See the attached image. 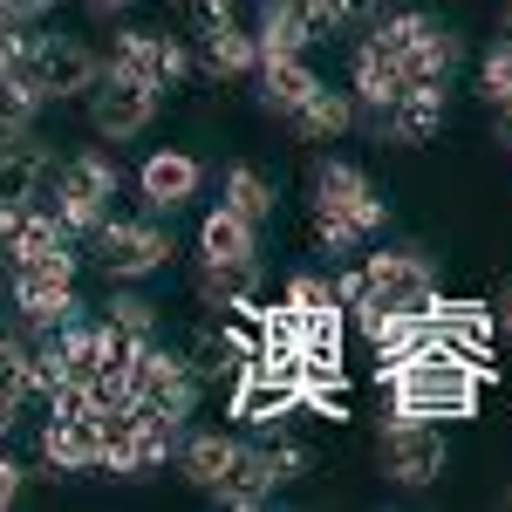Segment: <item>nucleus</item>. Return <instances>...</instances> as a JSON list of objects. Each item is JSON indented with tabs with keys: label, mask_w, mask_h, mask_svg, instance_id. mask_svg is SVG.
I'll use <instances>...</instances> for the list:
<instances>
[{
	"label": "nucleus",
	"mask_w": 512,
	"mask_h": 512,
	"mask_svg": "<svg viewBox=\"0 0 512 512\" xmlns=\"http://www.w3.org/2000/svg\"><path fill=\"white\" fill-rule=\"evenodd\" d=\"M376 383H390V417L437 424V417H472L478 390H485V369L465 362V355H451V349H424V355H410L403 369L376 376Z\"/></svg>",
	"instance_id": "obj_1"
},
{
	"label": "nucleus",
	"mask_w": 512,
	"mask_h": 512,
	"mask_svg": "<svg viewBox=\"0 0 512 512\" xmlns=\"http://www.w3.org/2000/svg\"><path fill=\"white\" fill-rule=\"evenodd\" d=\"M14 308L21 321L48 335V328H62V321L76 315V239H62V246H48L35 260H14Z\"/></svg>",
	"instance_id": "obj_2"
},
{
	"label": "nucleus",
	"mask_w": 512,
	"mask_h": 512,
	"mask_svg": "<svg viewBox=\"0 0 512 512\" xmlns=\"http://www.w3.org/2000/svg\"><path fill=\"white\" fill-rule=\"evenodd\" d=\"M89 260L103 267V280H144L171 260V233L158 219H103L89 233Z\"/></svg>",
	"instance_id": "obj_3"
},
{
	"label": "nucleus",
	"mask_w": 512,
	"mask_h": 512,
	"mask_svg": "<svg viewBox=\"0 0 512 512\" xmlns=\"http://www.w3.org/2000/svg\"><path fill=\"white\" fill-rule=\"evenodd\" d=\"M362 301L355 308H403V315H424L437 301V267L424 253H369V267H362Z\"/></svg>",
	"instance_id": "obj_4"
},
{
	"label": "nucleus",
	"mask_w": 512,
	"mask_h": 512,
	"mask_svg": "<svg viewBox=\"0 0 512 512\" xmlns=\"http://www.w3.org/2000/svg\"><path fill=\"white\" fill-rule=\"evenodd\" d=\"M198 390H205V383L192 376V362H185V355H164V349H158V335L137 349V369H130V403H137V410L192 417Z\"/></svg>",
	"instance_id": "obj_5"
},
{
	"label": "nucleus",
	"mask_w": 512,
	"mask_h": 512,
	"mask_svg": "<svg viewBox=\"0 0 512 512\" xmlns=\"http://www.w3.org/2000/svg\"><path fill=\"white\" fill-rule=\"evenodd\" d=\"M151 117H158V89H151V82L96 76V89H89V123H96V137L130 144V137L151 130Z\"/></svg>",
	"instance_id": "obj_6"
},
{
	"label": "nucleus",
	"mask_w": 512,
	"mask_h": 512,
	"mask_svg": "<svg viewBox=\"0 0 512 512\" xmlns=\"http://www.w3.org/2000/svg\"><path fill=\"white\" fill-rule=\"evenodd\" d=\"M437 472H444V437H437V424H403V417H390L383 424V478H396V485H431Z\"/></svg>",
	"instance_id": "obj_7"
},
{
	"label": "nucleus",
	"mask_w": 512,
	"mask_h": 512,
	"mask_svg": "<svg viewBox=\"0 0 512 512\" xmlns=\"http://www.w3.org/2000/svg\"><path fill=\"white\" fill-rule=\"evenodd\" d=\"M35 76H41V89H48V103H69V96H89V89H96L103 62H96V48H82L76 35H41Z\"/></svg>",
	"instance_id": "obj_8"
},
{
	"label": "nucleus",
	"mask_w": 512,
	"mask_h": 512,
	"mask_svg": "<svg viewBox=\"0 0 512 512\" xmlns=\"http://www.w3.org/2000/svg\"><path fill=\"white\" fill-rule=\"evenodd\" d=\"M492 308L485 301H431V342L451 355H465V362H492Z\"/></svg>",
	"instance_id": "obj_9"
},
{
	"label": "nucleus",
	"mask_w": 512,
	"mask_h": 512,
	"mask_svg": "<svg viewBox=\"0 0 512 512\" xmlns=\"http://www.w3.org/2000/svg\"><path fill=\"white\" fill-rule=\"evenodd\" d=\"M315 212H349L362 239L383 226V198L369 192V178H362L355 164H342V158H328L315 171Z\"/></svg>",
	"instance_id": "obj_10"
},
{
	"label": "nucleus",
	"mask_w": 512,
	"mask_h": 512,
	"mask_svg": "<svg viewBox=\"0 0 512 512\" xmlns=\"http://www.w3.org/2000/svg\"><path fill=\"white\" fill-rule=\"evenodd\" d=\"M233 417L253 424V431H280L287 417H301V383L267 376V369H246V376L233 383Z\"/></svg>",
	"instance_id": "obj_11"
},
{
	"label": "nucleus",
	"mask_w": 512,
	"mask_h": 512,
	"mask_svg": "<svg viewBox=\"0 0 512 512\" xmlns=\"http://www.w3.org/2000/svg\"><path fill=\"white\" fill-rule=\"evenodd\" d=\"M103 458V417H48L41 424V465L55 472H96Z\"/></svg>",
	"instance_id": "obj_12"
},
{
	"label": "nucleus",
	"mask_w": 512,
	"mask_h": 512,
	"mask_svg": "<svg viewBox=\"0 0 512 512\" xmlns=\"http://www.w3.org/2000/svg\"><path fill=\"white\" fill-rule=\"evenodd\" d=\"M410 82H403V62H396L390 48H376V41H362L355 48V69H349V96H355V117H383L396 96H403Z\"/></svg>",
	"instance_id": "obj_13"
},
{
	"label": "nucleus",
	"mask_w": 512,
	"mask_h": 512,
	"mask_svg": "<svg viewBox=\"0 0 512 512\" xmlns=\"http://www.w3.org/2000/svg\"><path fill=\"white\" fill-rule=\"evenodd\" d=\"M198 185H205V171L185 151H158V158H144V171H137V192H144L151 212H185L198 198Z\"/></svg>",
	"instance_id": "obj_14"
},
{
	"label": "nucleus",
	"mask_w": 512,
	"mask_h": 512,
	"mask_svg": "<svg viewBox=\"0 0 512 512\" xmlns=\"http://www.w3.org/2000/svg\"><path fill=\"white\" fill-rule=\"evenodd\" d=\"M274 485H280V472H274V458H267V444H239L233 465H226V478L212 485V499L233 506V512H253V506L274 499Z\"/></svg>",
	"instance_id": "obj_15"
},
{
	"label": "nucleus",
	"mask_w": 512,
	"mask_h": 512,
	"mask_svg": "<svg viewBox=\"0 0 512 512\" xmlns=\"http://www.w3.org/2000/svg\"><path fill=\"white\" fill-rule=\"evenodd\" d=\"M396 62H403V82H410V89H444V82L458 76V62H465V35L444 28V21H431V28L417 35V48L396 55Z\"/></svg>",
	"instance_id": "obj_16"
},
{
	"label": "nucleus",
	"mask_w": 512,
	"mask_h": 512,
	"mask_svg": "<svg viewBox=\"0 0 512 512\" xmlns=\"http://www.w3.org/2000/svg\"><path fill=\"white\" fill-rule=\"evenodd\" d=\"M369 130L390 137V144H424V137H437L444 130V89H403Z\"/></svg>",
	"instance_id": "obj_17"
},
{
	"label": "nucleus",
	"mask_w": 512,
	"mask_h": 512,
	"mask_svg": "<svg viewBox=\"0 0 512 512\" xmlns=\"http://www.w3.org/2000/svg\"><path fill=\"white\" fill-rule=\"evenodd\" d=\"M192 376L198 383H239L246 376V362H253V349L233 335V321H219V328H198L192 335Z\"/></svg>",
	"instance_id": "obj_18"
},
{
	"label": "nucleus",
	"mask_w": 512,
	"mask_h": 512,
	"mask_svg": "<svg viewBox=\"0 0 512 512\" xmlns=\"http://www.w3.org/2000/svg\"><path fill=\"white\" fill-rule=\"evenodd\" d=\"M315 69H308V55H267L260 62V103L274 110V117H294L308 96H315Z\"/></svg>",
	"instance_id": "obj_19"
},
{
	"label": "nucleus",
	"mask_w": 512,
	"mask_h": 512,
	"mask_svg": "<svg viewBox=\"0 0 512 512\" xmlns=\"http://www.w3.org/2000/svg\"><path fill=\"white\" fill-rule=\"evenodd\" d=\"M253 294H260V253H253V260H205V274H198V301H205V308L233 315Z\"/></svg>",
	"instance_id": "obj_20"
},
{
	"label": "nucleus",
	"mask_w": 512,
	"mask_h": 512,
	"mask_svg": "<svg viewBox=\"0 0 512 512\" xmlns=\"http://www.w3.org/2000/svg\"><path fill=\"white\" fill-rule=\"evenodd\" d=\"M287 123H294V137H308V144H335V137L355 123V96H349V89L315 82V96H308V103H301Z\"/></svg>",
	"instance_id": "obj_21"
},
{
	"label": "nucleus",
	"mask_w": 512,
	"mask_h": 512,
	"mask_svg": "<svg viewBox=\"0 0 512 512\" xmlns=\"http://www.w3.org/2000/svg\"><path fill=\"white\" fill-rule=\"evenodd\" d=\"M233 451H239V437H226V431H185V444H178V472L192 478L198 492H212V485L226 478V465H233Z\"/></svg>",
	"instance_id": "obj_22"
},
{
	"label": "nucleus",
	"mask_w": 512,
	"mask_h": 512,
	"mask_svg": "<svg viewBox=\"0 0 512 512\" xmlns=\"http://www.w3.org/2000/svg\"><path fill=\"white\" fill-rule=\"evenodd\" d=\"M198 62H205V76H219V82H239V76H253L260 69V41L246 35V28H212L205 35V48H198Z\"/></svg>",
	"instance_id": "obj_23"
},
{
	"label": "nucleus",
	"mask_w": 512,
	"mask_h": 512,
	"mask_svg": "<svg viewBox=\"0 0 512 512\" xmlns=\"http://www.w3.org/2000/svg\"><path fill=\"white\" fill-rule=\"evenodd\" d=\"M48 171H55V158H48L41 144H21V151H7V158H0V205H41V185H48Z\"/></svg>",
	"instance_id": "obj_24"
},
{
	"label": "nucleus",
	"mask_w": 512,
	"mask_h": 512,
	"mask_svg": "<svg viewBox=\"0 0 512 512\" xmlns=\"http://www.w3.org/2000/svg\"><path fill=\"white\" fill-rule=\"evenodd\" d=\"M198 246H205V260H253V253H260V226L239 219L233 205H219V212L198 226Z\"/></svg>",
	"instance_id": "obj_25"
},
{
	"label": "nucleus",
	"mask_w": 512,
	"mask_h": 512,
	"mask_svg": "<svg viewBox=\"0 0 512 512\" xmlns=\"http://www.w3.org/2000/svg\"><path fill=\"white\" fill-rule=\"evenodd\" d=\"M253 41H260V62H267V55H308V41H321V35H315V21H301L287 7H260Z\"/></svg>",
	"instance_id": "obj_26"
},
{
	"label": "nucleus",
	"mask_w": 512,
	"mask_h": 512,
	"mask_svg": "<svg viewBox=\"0 0 512 512\" xmlns=\"http://www.w3.org/2000/svg\"><path fill=\"white\" fill-rule=\"evenodd\" d=\"M219 205H233L239 219H253V226H267V219H274V185H267V178H260V171H253V164H233V171H226V198H219Z\"/></svg>",
	"instance_id": "obj_27"
},
{
	"label": "nucleus",
	"mask_w": 512,
	"mask_h": 512,
	"mask_svg": "<svg viewBox=\"0 0 512 512\" xmlns=\"http://www.w3.org/2000/svg\"><path fill=\"white\" fill-rule=\"evenodd\" d=\"M48 212H55V226H62L69 239H89L96 226H103V219H110V205H103V198L76 192V185H62V178H55V198H48Z\"/></svg>",
	"instance_id": "obj_28"
},
{
	"label": "nucleus",
	"mask_w": 512,
	"mask_h": 512,
	"mask_svg": "<svg viewBox=\"0 0 512 512\" xmlns=\"http://www.w3.org/2000/svg\"><path fill=\"white\" fill-rule=\"evenodd\" d=\"M62 185H76V192H89V198H117V185H123V171H117V158L110 151H76V158L62 164Z\"/></svg>",
	"instance_id": "obj_29"
},
{
	"label": "nucleus",
	"mask_w": 512,
	"mask_h": 512,
	"mask_svg": "<svg viewBox=\"0 0 512 512\" xmlns=\"http://www.w3.org/2000/svg\"><path fill=\"white\" fill-rule=\"evenodd\" d=\"M0 110H14V117H28V123L48 110V89H41L35 62H7L0 69Z\"/></svg>",
	"instance_id": "obj_30"
},
{
	"label": "nucleus",
	"mask_w": 512,
	"mask_h": 512,
	"mask_svg": "<svg viewBox=\"0 0 512 512\" xmlns=\"http://www.w3.org/2000/svg\"><path fill=\"white\" fill-rule=\"evenodd\" d=\"M342 315L349 308H308L301 315V355L308 362H342Z\"/></svg>",
	"instance_id": "obj_31"
},
{
	"label": "nucleus",
	"mask_w": 512,
	"mask_h": 512,
	"mask_svg": "<svg viewBox=\"0 0 512 512\" xmlns=\"http://www.w3.org/2000/svg\"><path fill=\"white\" fill-rule=\"evenodd\" d=\"M431 21H437V14H424V7H396V14H376L369 41H376V48H390V55H410V48H417V35H424Z\"/></svg>",
	"instance_id": "obj_32"
},
{
	"label": "nucleus",
	"mask_w": 512,
	"mask_h": 512,
	"mask_svg": "<svg viewBox=\"0 0 512 512\" xmlns=\"http://www.w3.org/2000/svg\"><path fill=\"white\" fill-rule=\"evenodd\" d=\"M103 76H123V82H151V28H123L110 41V62Z\"/></svg>",
	"instance_id": "obj_33"
},
{
	"label": "nucleus",
	"mask_w": 512,
	"mask_h": 512,
	"mask_svg": "<svg viewBox=\"0 0 512 512\" xmlns=\"http://www.w3.org/2000/svg\"><path fill=\"white\" fill-rule=\"evenodd\" d=\"M103 321H110L117 335H158V301L123 287V294H110V301H103Z\"/></svg>",
	"instance_id": "obj_34"
},
{
	"label": "nucleus",
	"mask_w": 512,
	"mask_h": 512,
	"mask_svg": "<svg viewBox=\"0 0 512 512\" xmlns=\"http://www.w3.org/2000/svg\"><path fill=\"white\" fill-rule=\"evenodd\" d=\"M28 342H21V335H0V403H14V410H21V403H28Z\"/></svg>",
	"instance_id": "obj_35"
},
{
	"label": "nucleus",
	"mask_w": 512,
	"mask_h": 512,
	"mask_svg": "<svg viewBox=\"0 0 512 512\" xmlns=\"http://www.w3.org/2000/svg\"><path fill=\"white\" fill-rule=\"evenodd\" d=\"M192 76V55H185V41L151 28V89H178V82Z\"/></svg>",
	"instance_id": "obj_36"
},
{
	"label": "nucleus",
	"mask_w": 512,
	"mask_h": 512,
	"mask_svg": "<svg viewBox=\"0 0 512 512\" xmlns=\"http://www.w3.org/2000/svg\"><path fill=\"white\" fill-rule=\"evenodd\" d=\"M376 14H383V0H328L321 35H369V28H376Z\"/></svg>",
	"instance_id": "obj_37"
},
{
	"label": "nucleus",
	"mask_w": 512,
	"mask_h": 512,
	"mask_svg": "<svg viewBox=\"0 0 512 512\" xmlns=\"http://www.w3.org/2000/svg\"><path fill=\"white\" fill-rule=\"evenodd\" d=\"M478 96L499 110V103H512V48L506 41H492L485 48V62H478Z\"/></svg>",
	"instance_id": "obj_38"
},
{
	"label": "nucleus",
	"mask_w": 512,
	"mask_h": 512,
	"mask_svg": "<svg viewBox=\"0 0 512 512\" xmlns=\"http://www.w3.org/2000/svg\"><path fill=\"white\" fill-rule=\"evenodd\" d=\"M287 308H301V315H308V308H342V301H335V280L294 274V280H287Z\"/></svg>",
	"instance_id": "obj_39"
},
{
	"label": "nucleus",
	"mask_w": 512,
	"mask_h": 512,
	"mask_svg": "<svg viewBox=\"0 0 512 512\" xmlns=\"http://www.w3.org/2000/svg\"><path fill=\"white\" fill-rule=\"evenodd\" d=\"M315 239L328 246V253H355V246H362V233H355L349 212H315Z\"/></svg>",
	"instance_id": "obj_40"
},
{
	"label": "nucleus",
	"mask_w": 512,
	"mask_h": 512,
	"mask_svg": "<svg viewBox=\"0 0 512 512\" xmlns=\"http://www.w3.org/2000/svg\"><path fill=\"white\" fill-rule=\"evenodd\" d=\"M192 14H198V35H212V28H233V21H239L233 0H192Z\"/></svg>",
	"instance_id": "obj_41"
},
{
	"label": "nucleus",
	"mask_w": 512,
	"mask_h": 512,
	"mask_svg": "<svg viewBox=\"0 0 512 512\" xmlns=\"http://www.w3.org/2000/svg\"><path fill=\"white\" fill-rule=\"evenodd\" d=\"M267 458H274L280 485H287V478H301V472H308V451H301V444H287V437H280V444H267Z\"/></svg>",
	"instance_id": "obj_42"
},
{
	"label": "nucleus",
	"mask_w": 512,
	"mask_h": 512,
	"mask_svg": "<svg viewBox=\"0 0 512 512\" xmlns=\"http://www.w3.org/2000/svg\"><path fill=\"white\" fill-rule=\"evenodd\" d=\"M21 144H35V123L14 117V110H0V158H7V151H21Z\"/></svg>",
	"instance_id": "obj_43"
},
{
	"label": "nucleus",
	"mask_w": 512,
	"mask_h": 512,
	"mask_svg": "<svg viewBox=\"0 0 512 512\" xmlns=\"http://www.w3.org/2000/svg\"><path fill=\"white\" fill-rule=\"evenodd\" d=\"M21 485H28V465H14V458L0 451V506H14V499H21Z\"/></svg>",
	"instance_id": "obj_44"
},
{
	"label": "nucleus",
	"mask_w": 512,
	"mask_h": 512,
	"mask_svg": "<svg viewBox=\"0 0 512 512\" xmlns=\"http://www.w3.org/2000/svg\"><path fill=\"white\" fill-rule=\"evenodd\" d=\"M267 7H287V14L315 21V35H321V14H328V0H267Z\"/></svg>",
	"instance_id": "obj_45"
},
{
	"label": "nucleus",
	"mask_w": 512,
	"mask_h": 512,
	"mask_svg": "<svg viewBox=\"0 0 512 512\" xmlns=\"http://www.w3.org/2000/svg\"><path fill=\"white\" fill-rule=\"evenodd\" d=\"M14 21H41V14H55V0H0Z\"/></svg>",
	"instance_id": "obj_46"
},
{
	"label": "nucleus",
	"mask_w": 512,
	"mask_h": 512,
	"mask_svg": "<svg viewBox=\"0 0 512 512\" xmlns=\"http://www.w3.org/2000/svg\"><path fill=\"white\" fill-rule=\"evenodd\" d=\"M362 294H369V287H362V267H355V274H342V280H335V301H342V308H355Z\"/></svg>",
	"instance_id": "obj_47"
},
{
	"label": "nucleus",
	"mask_w": 512,
	"mask_h": 512,
	"mask_svg": "<svg viewBox=\"0 0 512 512\" xmlns=\"http://www.w3.org/2000/svg\"><path fill=\"white\" fill-rule=\"evenodd\" d=\"M123 7H137V0H89V14H123Z\"/></svg>",
	"instance_id": "obj_48"
},
{
	"label": "nucleus",
	"mask_w": 512,
	"mask_h": 512,
	"mask_svg": "<svg viewBox=\"0 0 512 512\" xmlns=\"http://www.w3.org/2000/svg\"><path fill=\"white\" fill-rule=\"evenodd\" d=\"M492 321H499V328H512V294L499 301V308H492Z\"/></svg>",
	"instance_id": "obj_49"
},
{
	"label": "nucleus",
	"mask_w": 512,
	"mask_h": 512,
	"mask_svg": "<svg viewBox=\"0 0 512 512\" xmlns=\"http://www.w3.org/2000/svg\"><path fill=\"white\" fill-rule=\"evenodd\" d=\"M499 137L512 144V103H499Z\"/></svg>",
	"instance_id": "obj_50"
},
{
	"label": "nucleus",
	"mask_w": 512,
	"mask_h": 512,
	"mask_svg": "<svg viewBox=\"0 0 512 512\" xmlns=\"http://www.w3.org/2000/svg\"><path fill=\"white\" fill-rule=\"evenodd\" d=\"M499 41L512 48V0H506V14H499Z\"/></svg>",
	"instance_id": "obj_51"
},
{
	"label": "nucleus",
	"mask_w": 512,
	"mask_h": 512,
	"mask_svg": "<svg viewBox=\"0 0 512 512\" xmlns=\"http://www.w3.org/2000/svg\"><path fill=\"white\" fill-rule=\"evenodd\" d=\"M7 28H14V14H7V7H0V35H7Z\"/></svg>",
	"instance_id": "obj_52"
},
{
	"label": "nucleus",
	"mask_w": 512,
	"mask_h": 512,
	"mask_svg": "<svg viewBox=\"0 0 512 512\" xmlns=\"http://www.w3.org/2000/svg\"><path fill=\"white\" fill-rule=\"evenodd\" d=\"M7 62H14V55H7V35H0V69H7Z\"/></svg>",
	"instance_id": "obj_53"
},
{
	"label": "nucleus",
	"mask_w": 512,
	"mask_h": 512,
	"mask_svg": "<svg viewBox=\"0 0 512 512\" xmlns=\"http://www.w3.org/2000/svg\"><path fill=\"white\" fill-rule=\"evenodd\" d=\"M506 506H512V492H506Z\"/></svg>",
	"instance_id": "obj_54"
}]
</instances>
